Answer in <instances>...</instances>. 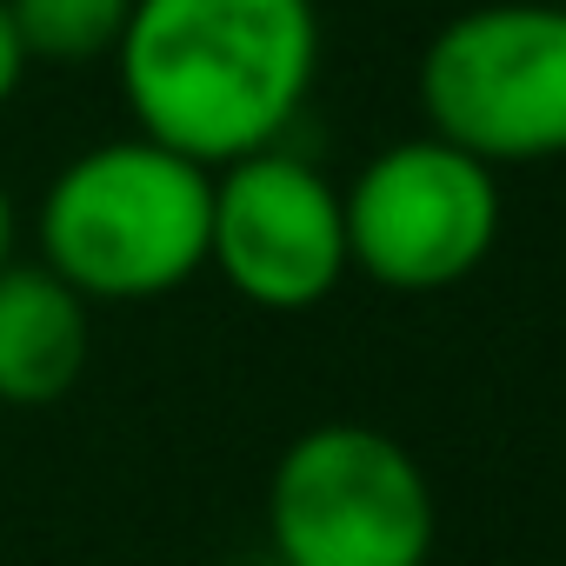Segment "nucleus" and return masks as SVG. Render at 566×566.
I'll return each instance as SVG.
<instances>
[{
    "label": "nucleus",
    "mask_w": 566,
    "mask_h": 566,
    "mask_svg": "<svg viewBox=\"0 0 566 566\" xmlns=\"http://www.w3.org/2000/svg\"><path fill=\"white\" fill-rule=\"evenodd\" d=\"M140 140L220 174L280 147L321 74L314 0H134L114 48Z\"/></svg>",
    "instance_id": "1"
},
{
    "label": "nucleus",
    "mask_w": 566,
    "mask_h": 566,
    "mask_svg": "<svg viewBox=\"0 0 566 566\" xmlns=\"http://www.w3.org/2000/svg\"><path fill=\"white\" fill-rule=\"evenodd\" d=\"M213 174L154 147L101 140L41 193V266L94 301H160L207 266Z\"/></svg>",
    "instance_id": "2"
},
{
    "label": "nucleus",
    "mask_w": 566,
    "mask_h": 566,
    "mask_svg": "<svg viewBox=\"0 0 566 566\" xmlns=\"http://www.w3.org/2000/svg\"><path fill=\"white\" fill-rule=\"evenodd\" d=\"M266 539L280 566H427L440 539L433 480L394 433L321 420L266 473Z\"/></svg>",
    "instance_id": "3"
},
{
    "label": "nucleus",
    "mask_w": 566,
    "mask_h": 566,
    "mask_svg": "<svg viewBox=\"0 0 566 566\" xmlns=\"http://www.w3.org/2000/svg\"><path fill=\"white\" fill-rule=\"evenodd\" d=\"M420 114L433 140L480 167H533L566 154V8L486 0L453 14L420 54Z\"/></svg>",
    "instance_id": "4"
},
{
    "label": "nucleus",
    "mask_w": 566,
    "mask_h": 566,
    "mask_svg": "<svg viewBox=\"0 0 566 566\" xmlns=\"http://www.w3.org/2000/svg\"><path fill=\"white\" fill-rule=\"evenodd\" d=\"M347 266L387 294H447L500 240V180L473 154L420 134L380 147L347 187Z\"/></svg>",
    "instance_id": "5"
},
{
    "label": "nucleus",
    "mask_w": 566,
    "mask_h": 566,
    "mask_svg": "<svg viewBox=\"0 0 566 566\" xmlns=\"http://www.w3.org/2000/svg\"><path fill=\"white\" fill-rule=\"evenodd\" d=\"M207 266L260 314H307L321 307L347 266V213L340 187L287 147L247 154L213 174Z\"/></svg>",
    "instance_id": "6"
},
{
    "label": "nucleus",
    "mask_w": 566,
    "mask_h": 566,
    "mask_svg": "<svg viewBox=\"0 0 566 566\" xmlns=\"http://www.w3.org/2000/svg\"><path fill=\"white\" fill-rule=\"evenodd\" d=\"M94 354L87 301L41 260L0 266V400L8 407H54L81 387Z\"/></svg>",
    "instance_id": "7"
},
{
    "label": "nucleus",
    "mask_w": 566,
    "mask_h": 566,
    "mask_svg": "<svg viewBox=\"0 0 566 566\" xmlns=\"http://www.w3.org/2000/svg\"><path fill=\"white\" fill-rule=\"evenodd\" d=\"M134 0H8L28 61H101L120 48Z\"/></svg>",
    "instance_id": "8"
},
{
    "label": "nucleus",
    "mask_w": 566,
    "mask_h": 566,
    "mask_svg": "<svg viewBox=\"0 0 566 566\" xmlns=\"http://www.w3.org/2000/svg\"><path fill=\"white\" fill-rule=\"evenodd\" d=\"M21 74H28V54H21V34H14V21H8V0H0V107L14 101Z\"/></svg>",
    "instance_id": "9"
},
{
    "label": "nucleus",
    "mask_w": 566,
    "mask_h": 566,
    "mask_svg": "<svg viewBox=\"0 0 566 566\" xmlns=\"http://www.w3.org/2000/svg\"><path fill=\"white\" fill-rule=\"evenodd\" d=\"M14 260V200H8V187H0V266Z\"/></svg>",
    "instance_id": "10"
}]
</instances>
